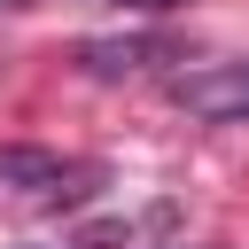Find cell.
<instances>
[{"mask_svg": "<svg viewBox=\"0 0 249 249\" xmlns=\"http://www.w3.org/2000/svg\"><path fill=\"white\" fill-rule=\"evenodd\" d=\"M117 8H171V0H117Z\"/></svg>", "mask_w": 249, "mask_h": 249, "instance_id": "obj_4", "label": "cell"}, {"mask_svg": "<svg viewBox=\"0 0 249 249\" xmlns=\"http://www.w3.org/2000/svg\"><path fill=\"white\" fill-rule=\"evenodd\" d=\"M171 101L202 124H249V62H210L171 86Z\"/></svg>", "mask_w": 249, "mask_h": 249, "instance_id": "obj_1", "label": "cell"}, {"mask_svg": "<svg viewBox=\"0 0 249 249\" xmlns=\"http://www.w3.org/2000/svg\"><path fill=\"white\" fill-rule=\"evenodd\" d=\"M140 54H148V39H86V47H78V62H86V70H101V78L140 70Z\"/></svg>", "mask_w": 249, "mask_h": 249, "instance_id": "obj_3", "label": "cell"}, {"mask_svg": "<svg viewBox=\"0 0 249 249\" xmlns=\"http://www.w3.org/2000/svg\"><path fill=\"white\" fill-rule=\"evenodd\" d=\"M0 179H8V187H62L70 163L47 156V148H0Z\"/></svg>", "mask_w": 249, "mask_h": 249, "instance_id": "obj_2", "label": "cell"}]
</instances>
